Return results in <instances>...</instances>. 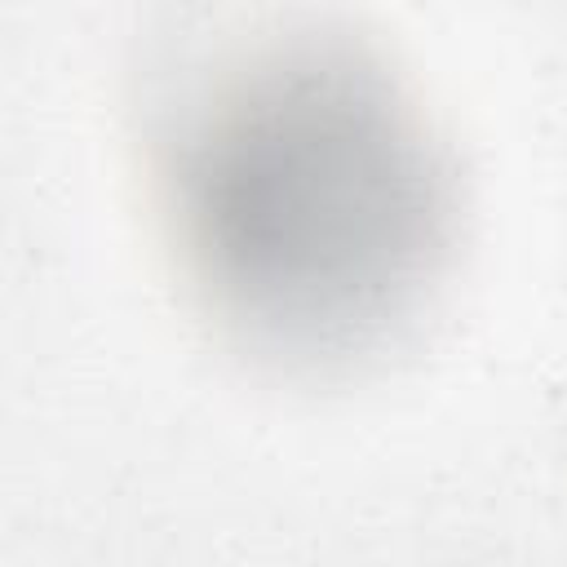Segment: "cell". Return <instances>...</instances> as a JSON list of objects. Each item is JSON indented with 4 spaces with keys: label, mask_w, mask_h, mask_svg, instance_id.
<instances>
[{
    "label": "cell",
    "mask_w": 567,
    "mask_h": 567,
    "mask_svg": "<svg viewBox=\"0 0 567 567\" xmlns=\"http://www.w3.org/2000/svg\"><path fill=\"white\" fill-rule=\"evenodd\" d=\"M151 204L204 319L284 372H350L425 319L456 159L390 58L332 18L213 35L155 93Z\"/></svg>",
    "instance_id": "obj_1"
}]
</instances>
